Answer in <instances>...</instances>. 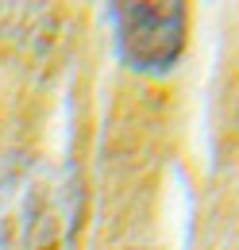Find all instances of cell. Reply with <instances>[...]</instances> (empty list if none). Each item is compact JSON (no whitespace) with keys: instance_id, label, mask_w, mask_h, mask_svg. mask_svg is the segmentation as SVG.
I'll return each instance as SVG.
<instances>
[{"instance_id":"1","label":"cell","mask_w":239,"mask_h":250,"mask_svg":"<svg viewBox=\"0 0 239 250\" xmlns=\"http://www.w3.org/2000/svg\"><path fill=\"white\" fill-rule=\"evenodd\" d=\"M120 62L135 73L174 69L189 42V0H108Z\"/></svg>"},{"instance_id":"2","label":"cell","mask_w":239,"mask_h":250,"mask_svg":"<svg viewBox=\"0 0 239 250\" xmlns=\"http://www.w3.org/2000/svg\"><path fill=\"white\" fill-rule=\"evenodd\" d=\"M20 250H70L81 227V185L66 173L35 185L20 208Z\"/></svg>"}]
</instances>
